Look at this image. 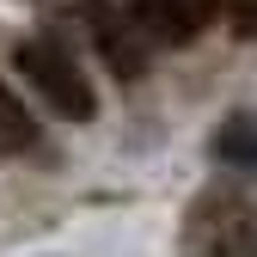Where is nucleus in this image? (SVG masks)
<instances>
[{
	"label": "nucleus",
	"mask_w": 257,
	"mask_h": 257,
	"mask_svg": "<svg viewBox=\"0 0 257 257\" xmlns=\"http://www.w3.org/2000/svg\"><path fill=\"white\" fill-rule=\"evenodd\" d=\"M178 257H257V184L245 172L196 190L178 227Z\"/></svg>",
	"instance_id": "obj_1"
},
{
	"label": "nucleus",
	"mask_w": 257,
	"mask_h": 257,
	"mask_svg": "<svg viewBox=\"0 0 257 257\" xmlns=\"http://www.w3.org/2000/svg\"><path fill=\"white\" fill-rule=\"evenodd\" d=\"M208 147H214V159L227 172H257V110H233L208 135Z\"/></svg>",
	"instance_id": "obj_4"
},
{
	"label": "nucleus",
	"mask_w": 257,
	"mask_h": 257,
	"mask_svg": "<svg viewBox=\"0 0 257 257\" xmlns=\"http://www.w3.org/2000/svg\"><path fill=\"white\" fill-rule=\"evenodd\" d=\"M19 74L31 80V92L68 122H92L98 116V92H92V80L80 74L74 49H61L55 37H25L19 43Z\"/></svg>",
	"instance_id": "obj_2"
},
{
	"label": "nucleus",
	"mask_w": 257,
	"mask_h": 257,
	"mask_svg": "<svg viewBox=\"0 0 257 257\" xmlns=\"http://www.w3.org/2000/svg\"><path fill=\"white\" fill-rule=\"evenodd\" d=\"M37 147V116L25 110V98L0 80V153H31Z\"/></svg>",
	"instance_id": "obj_5"
},
{
	"label": "nucleus",
	"mask_w": 257,
	"mask_h": 257,
	"mask_svg": "<svg viewBox=\"0 0 257 257\" xmlns=\"http://www.w3.org/2000/svg\"><path fill=\"white\" fill-rule=\"evenodd\" d=\"M86 31H92V43H98L104 68H110L116 80H141V74H147V37L128 25V13L86 0Z\"/></svg>",
	"instance_id": "obj_3"
},
{
	"label": "nucleus",
	"mask_w": 257,
	"mask_h": 257,
	"mask_svg": "<svg viewBox=\"0 0 257 257\" xmlns=\"http://www.w3.org/2000/svg\"><path fill=\"white\" fill-rule=\"evenodd\" d=\"M220 7H227V19H233L239 37H257V0H220Z\"/></svg>",
	"instance_id": "obj_6"
}]
</instances>
